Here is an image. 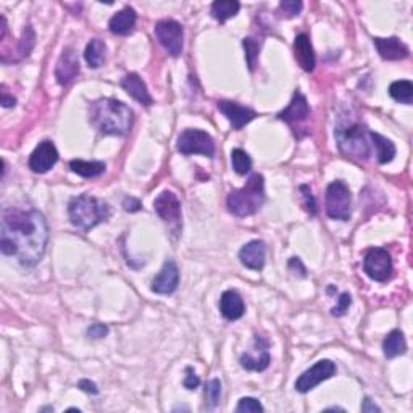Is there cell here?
Returning <instances> with one entry per match:
<instances>
[{
    "label": "cell",
    "mask_w": 413,
    "mask_h": 413,
    "mask_svg": "<svg viewBox=\"0 0 413 413\" xmlns=\"http://www.w3.org/2000/svg\"><path fill=\"white\" fill-rule=\"evenodd\" d=\"M48 242L46 216L36 209L7 206L2 211L0 249L23 266H34L44 257Z\"/></svg>",
    "instance_id": "6da1fadb"
},
{
    "label": "cell",
    "mask_w": 413,
    "mask_h": 413,
    "mask_svg": "<svg viewBox=\"0 0 413 413\" xmlns=\"http://www.w3.org/2000/svg\"><path fill=\"white\" fill-rule=\"evenodd\" d=\"M89 119L102 134L126 136L133 128L134 113L126 103L103 97L91 103Z\"/></svg>",
    "instance_id": "7a4b0ae2"
},
{
    "label": "cell",
    "mask_w": 413,
    "mask_h": 413,
    "mask_svg": "<svg viewBox=\"0 0 413 413\" xmlns=\"http://www.w3.org/2000/svg\"><path fill=\"white\" fill-rule=\"evenodd\" d=\"M110 206L103 200L92 197V195L83 194L70 200L68 216L72 225L83 230L84 232L91 231L100 223H105L110 218Z\"/></svg>",
    "instance_id": "3957f363"
},
{
    "label": "cell",
    "mask_w": 413,
    "mask_h": 413,
    "mask_svg": "<svg viewBox=\"0 0 413 413\" xmlns=\"http://www.w3.org/2000/svg\"><path fill=\"white\" fill-rule=\"evenodd\" d=\"M265 202V179L262 175H252L241 189L231 191L226 199L228 210L236 216H251L262 209Z\"/></svg>",
    "instance_id": "277c9868"
},
{
    "label": "cell",
    "mask_w": 413,
    "mask_h": 413,
    "mask_svg": "<svg viewBox=\"0 0 413 413\" xmlns=\"http://www.w3.org/2000/svg\"><path fill=\"white\" fill-rule=\"evenodd\" d=\"M339 150L342 154L355 160H368L372 155L369 148V131L362 124H349L336 129Z\"/></svg>",
    "instance_id": "5b68a950"
},
{
    "label": "cell",
    "mask_w": 413,
    "mask_h": 413,
    "mask_svg": "<svg viewBox=\"0 0 413 413\" xmlns=\"http://www.w3.org/2000/svg\"><path fill=\"white\" fill-rule=\"evenodd\" d=\"M326 215L333 220L349 221L352 215L350 189L344 181H333L326 189Z\"/></svg>",
    "instance_id": "8992f818"
},
{
    "label": "cell",
    "mask_w": 413,
    "mask_h": 413,
    "mask_svg": "<svg viewBox=\"0 0 413 413\" xmlns=\"http://www.w3.org/2000/svg\"><path fill=\"white\" fill-rule=\"evenodd\" d=\"M176 149L178 152H181L183 155H215L214 138H211L209 133L202 131V129H184V131L178 136Z\"/></svg>",
    "instance_id": "52a82bcc"
},
{
    "label": "cell",
    "mask_w": 413,
    "mask_h": 413,
    "mask_svg": "<svg viewBox=\"0 0 413 413\" xmlns=\"http://www.w3.org/2000/svg\"><path fill=\"white\" fill-rule=\"evenodd\" d=\"M155 37L171 57H179L184 46V29L175 20H162L155 25Z\"/></svg>",
    "instance_id": "ba28073f"
},
{
    "label": "cell",
    "mask_w": 413,
    "mask_h": 413,
    "mask_svg": "<svg viewBox=\"0 0 413 413\" xmlns=\"http://www.w3.org/2000/svg\"><path fill=\"white\" fill-rule=\"evenodd\" d=\"M363 271L374 281H388L393 275V258L389 252L383 247H374L368 251L363 260Z\"/></svg>",
    "instance_id": "9c48e42d"
},
{
    "label": "cell",
    "mask_w": 413,
    "mask_h": 413,
    "mask_svg": "<svg viewBox=\"0 0 413 413\" xmlns=\"http://www.w3.org/2000/svg\"><path fill=\"white\" fill-rule=\"evenodd\" d=\"M338 368H336V363L324 358V360H320L315 363L312 368H308L307 372H303L301 376L297 378L296 381V391L297 393H310V391L317 388L320 383L326 381V379L333 378Z\"/></svg>",
    "instance_id": "30bf717a"
},
{
    "label": "cell",
    "mask_w": 413,
    "mask_h": 413,
    "mask_svg": "<svg viewBox=\"0 0 413 413\" xmlns=\"http://www.w3.org/2000/svg\"><path fill=\"white\" fill-rule=\"evenodd\" d=\"M57 162H58L57 148L53 145V143H51V140H44V143H41L34 150H32L28 166L31 168V171L42 175V173H47L48 170H51Z\"/></svg>",
    "instance_id": "8fae6325"
},
{
    "label": "cell",
    "mask_w": 413,
    "mask_h": 413,
    "mask_svg": "<svg viewBox=\"0 0 413 413\" xmlns=\"http://www.w3.org/2000/svg\"><path fill=\"white\" fill-rule=\"evenodd\" d=\"M179 284V268L178 265L173 262V260H166L163 263L160 273L155 276L154 281H152V291L155 294L168 296L173 294L178 289Z\"/></svg>",
    "instance_id": "7c38bea8"
},
{
    "label": "cell",
    "mask_w": 413,
    "mask_h": 413,
    "mask_svg": "<svg viewBox=\"0 0 413 413\" xmlns=\"http://www.w3.org/2000/svg\"><path fill=\"white\" fill-rule=\"evenodd\" d=\"M154 210L165 223H179L181 220V202L175 192L163 191L154 200Z\"/></svg>",
    "instance_id": "4fadbf2b"
},
{
    "label": "cell",
    "mask_w": 413,
    "mask_h": 413,
    "mask_svg": "<svg viewBox=\"0 0 413 413\" xmlns=\"http://www.w3.org/2000/svg\"><path fill=\"white\" fill-rule=\"evenodd\" d=\"M79 73V58L73 47H67L60 55L55 67V78L58 84L67 86L76 78Z\"/></svg>",
    "instance_id": "5bb4252c"
},
{
    "label": "cell",
    "mask_w": 413,
    "mask_h": 413,
    "mask_svg": "<svg viewBox=\"0 0 413 413\" xmlns=\"http://www.w3.org/2000/svg\"><path fill=\"white\" fill-rule=\"evenodd\" d=\"M218 110L228 119H230V123L232 124V128H235L236 131L242 129L247 123H251L252 119L257 118V113H255L252 108L242 107L239 105V103L231 102V100H220Z\"/></svg>",
    "instance_id": "9a60e30c"
},
{
    "label": "cell",
    "mask_w": 413,
    "mask_h": 413,
    "mask_svg": "<svg viewBox=\"0 0 413 413\" xmlns=\"http://www.w3.org/2000/svg\"><path fill=\"white\" fill-rule=\"evenodd\" d=\"M255 350L258 352L257 357H254L251 352L241 355V367L249 369V372H263L270 365V352H268V342L262 336H255Z\"/></svg>",
    "instance_id": "2e32d148"
},
{
    "label": "cell",
    "mask_w": 413,
    "mask_h": 413,
    "mask_svg": "<svg viewBox=\"0 0 413 413\" xmlns=\"http://www.w3.org/2000/svg\"><path fill=\"white\" fill-rule=\"evenodd\" d=\"M373 44L384 60H404L410 55L409 47L399 37H373Z\"/></svg>",
    "instance_id": "e0dca14e"
},
{
    "label": "cell",
    "mask_w": 413,
    "mask_h": 413,
    "mask_svg": "<svg viewBox=\"0 0 413 413\" xmlns=\"http://www.w3.org/2000/svg\"><path fill=\"white\" fill-rule=\"evenodd\" d=\"M265 255H266V246L263 241H255L247 242L241 251H239V260L241 263L249 270L260 271L265 266Z\"/></svg>",
    "instance_id": "ac0fdd59"
},
{
    "label": "cell",
    "mask_w": 413,
    "mask_h": 413,
    "mask_svg": "<svg viewBox=\"0 0 413 413\" xmlns=\"http://www.w3.org/2000/svg\"><path fill=\"white\" fill-rule=\"evenodd\" d=\"M308 117H310L308 102L306 99V96L299 91L294 92L292 100H291L289 105H287V108H284V110L278 113V118L281 119V122H286L289 124L306 122Z\"/></svg>",
    "instance_id": "d6986e66"
},
{
    "label": "cell",
    "mask_w": 413,
    "mask_h": 413,
    "mask_svg": "<svg viewBox=\"0 0 413 413\" xmlns=\"http://www.w3.org/2000/svg\"><path fill=\"white\" fill-rule=\"evenodd\" d=\"M220 312L230 322L242 318V315L246 313V306H244L241 294L237 291L223 292L220 297Z\"/></svg>",
    "instance_id": "ffe728a7"
},
{
    "label": "cell",
    "mask_w": 413,
    "mask_h": 413,
    "mask_svg": "<svg viewBox=\"0 0 413 413\" xmlns=\"http://www.w3.org/2000/svg\"><path fill=\"white\" fill-rule=\"evenodd\" d=\"M122 88L126 91L133 99H136L139 103H143V105L145 107H150L152 103H154V99H152V96L149 94L148 86H145V83L139 74L129 73L124 76L122 81Z\"/></svg>",
    "instance_id": "44dd1931"
},
{
    "label": "cell",
    "mask_w": 413,
    "mask_h": 413,
    "mask_svg": "<svg viewBox=\"0 0 413 413\" xmlns=\"http://www.w3.org/2000/svg\"><path fill=\"white\" fill-rule=\"evenodd\" d=\"M294 57L297 60L299 67H301L303 72H313L315 70V52L312 47V42H310L307 34H299L294 41Z\"/></svg>",
    "instance_id": "7402d4cb"
},
{
    "label": "cell",
    "mask_w": 413,
    "mask_h": 413,
    "mask_svg": "<svg viewBox=\"0 0 413 413\" xmlns=\"http://www.w3.org/2000/svg\"><path fill=\"white\" fill-rule=\"evenodd\" d=\"M136 21H138V15H136L134 8L124 7L112 16L110 21H108V29H110L112 34L126 36L129 32H133Z\"/></svg>",
    "instance_id": "603a6c76"
},
{
    "label": "cell",
    "mask_w": 413,
    "mask_h": 413,
    "mask_svg": "<svg viewBox=\"0 0 413 413\" xmlns=\"http://www.w3.org/2000/svg\"><path fill=\"white\" fill-rule=\"evenodd\" d=\"M369 139H372V144L374 145V150H376L378 155V162L381 165H386V163L393 162L394 155H395V145L393 140H389L384 136L369 131Z\"/></svg>",
    "instance_id": "cb8c5ba5"
},
{
    "label": "cell",
    "mask_w": 413,
    "mask_h": 413,
    "mask_svg": "<svg viewBox=\"0 0 413 413\" xmlns=\"http://www.w3.org/2000/svg\"><path fill=\"white\" fill-rule=\"evenodd\" d=\"M383 350L384 355L388 358L404 355L407 352V341L404 338V334H402L399 329L391 331L383 342Z\"/></svg>",
    "instance_id": "d4e9b609"
},
{
    "label": "cell",
    "mask_w": 413,
    "mask_h": 413,
    "mask_svg": "<svg viewBox=\"0 0 413 413\" xmlns=\"http://www.w3.org/2000/svg\"><path fill=\"white\" fill-rule=\"evenodd\" d=\"M239 10H241V4L236 2V0H216V2L211 4L210 13L220 23H225L226 20L236 16Z\"/></svg>",
    "instance_id": "484cf974"
},
{
    "label": "cell",
    "mask_w": 413,
    "mask_h": 413,
    "mask_svg": "<svg viewBox=\"0 0 413 413\" xmlns=\"http://www.w3.org/2000/svg\"><path fill=\"white\" fill-rule=\"evenodd\" d=\"M70 168L76 175L83 178H97L105 171V163L103 162H86V160H72Z\"/></svg>",
    "instance_id": "4316f807"
},
{
    "label": "cell",
    "mask_w": 413,
    "mask_h": 413,
    "mask_svg": "<svg viewBox=\"0 0 413 413\" xmlns=\"http://www.w3.org/2000/svg\"><path fill=\"white\" fill-rule=\"evenodd\" d=\"M105 42L100 39H91V42L86 46L84 58L88 62L89 68H100L105 62Z\"/></svg>",
    "instance_id": "83f0119b"
},
{
    "label": "cell",
    "mask_w": 413,
    "mask_h": 413,
    "mask_svg": "<svg viewBox=\"0 0 413 413\" xmlns=\"http://www.w3.org/2000/svg\"><path fill=\"white\" fill-rule=\"evenodd\" d=\"M389 96L393 97L395 102L400 103H412L413 100V84L410 81H394L393 84L389 86Z\"/></svg>",
    "instance_id": "f1b7e54d"
},
{
    "label": "cell",
    "mask_w": 413,
    "mask_h": 413,
    "mask_svg": "<svg viewBox=\"0 0 413 413\" xmlns=\"http://www.w3.org/2000/svg\"><path fill=\"white\" fill-rule=\"evenodd\" d=\"M231 163L237 175H247L252 170V159L242 149H235L231 152Z\"/></svg>",
    "instance_id": "f546056e"
},
{
    "label": "cell",
    "mask_w": 413,
    "mask_h": 413,
    "mask_svg": "<svg viewBox=\"0 0 413 413\" xmlns=\"http://www.w3.org/2000/svg\"><path fill=\"white\" fill-rule=\"evenodd\" d=\"M242 46L246 48V60L249 65V70L254 72L257 68V62H258V53H260V44L258 41H255L254 37H246L242 41Z\"/></svg>",
    "instance_id": "4dcf8cb0"
},
{
    "label": "cell",
    "mask_w": 413,
    "mask_h": 413,
    "mask_svg": "<svg viewBox=\"0 0 413 413\" xmlns=\"http://www.w3.org/2000/svg\"><path fill=\"white\" fill-rule=\"evenodd\" d=\"M34 42H36L34 31H32L31 26H26V29L23 31V37H21L18 44V60L29 55L32 47H34Z\"/></svg>",
    "instance_id": "1f68e13d"
},
{
    "label": "cell",
    "mask_w": 413,
    "mask_h": 413,
    "mask_svg": "<svg viewBox=\"0 0 413 413\" xmlns=\"http://www.w3.org/2000/svg\"><path fill=\"white\" fill-rule=\"evenodd\" d=\"M205 399H206V405H209L210 409H214V407L220 404V399H221L220 379H211V381H209L205 389Z\"/></svg>",
    "instance_id": "d6a6232c"
},
{
    "label": "cell",
    "mask_w": 413,
    "mask_h": 413,
    "mask_svg": "<svg viewBox=\"0 0 413 413\" xmlns=\"http://www.w3.org/2000/svg\"><path fill=\"white\" fill-rule=\"evenodd\" d=\"M302 7L303 4L299 0H282L280 4V13L286 18H294L302 12Z\"/></svg>",
    "instance_id": "836d02e7"
},
{
    "label": "cell",
    "mask_w": 413,
    "mask_h": 413,
    "mask_svg": "<svg viewBox=\"0 0 413 413\" xmlns=\"http://www.w3.org/2000/svg\"><path fill=\"white\" fill-rule=\"evenodd\" d=\"M263 405L255 398H242L239 400L236 412H263Z\"/></svg>",
    "instance_id": "e575fe53"
},
{
    "label": "cell",
    "mask_w": 413,
    "mask_h": 413,
    "mask_svg": "<svg viewBox=\"0 0 413 413\" xmlns=\"http://www.w3.org/2000/svg\"><path fill=\"white\" fill-rule=\"evenodd\" d=\"M350 303H352L350 294H349V292H344V294L339 297V303L333 308V312H331V313H333L334 317H342V315H344L347 310H349Z\"/></svg>",
    "instance_id": "d590c367"
},
{
    "label": "cell",
    "mask_w": 413,
    "mask_h": 413,
    "mask_svg": "<svg viewBox=\"0 0 413 413\" xmlns=\"http://www.w3.org/2000/svg\"><path fill=\"white\" fill-rule=\"evenodd\" d=\"M108 334V326L103 323H94L88 328V338L91 339H102Z\"/></svg>",
    "instance_id": "8d00e7d4"
},
{
    "label": "cell",
    "mask_w": 413,
    "mask_h": 413,
    "mask_svg": "<svg viewBox=\"0 0 413 413\" xmlns=\"http://www.w3.org/2000/svg\"><path fill=\"white\" fill-rule=\"evenodd\" d=\"M301 191L303 192V197H306V206H307V210L310 211V215H315L317 214V202H315L312 189L306 186V184H302Z\"/></svg>",
    "instance_id": "74e56055"
},
{
    "label": "cell",
    "mask_w": 413,
    "mask_h": 413,
    "mask_svg": "<svg viewBox=\"0 0 413 413\" xmlns=\"http://www.w3.org/2000/svg\"><path fill=\"white\" fill-rule=\"evenodd\" d=\"M186 378H184V388L186 389H189V391H194V389H197L199 388V384H200V378L197 376V374L194 373V369L191 368V367H188L186 368Z\"/></svg>",
    "instance_id": "f35d334b"
},
{
    "label": "cell",
    "mask_w": 413,
    "mask_h": 413,
    "mask_svg": "<svg viewBox=\"0 0 413 413\" xmlns=\"http://www.w3.org/2000/svg\"><path fill=\"white\" fill-rule=\"evenodd\" d=\"M140 202L138 199H134V197H126L123 200V209L126 210V211H129V214H134V211H139L140 210Z\"/></svg>",
    "instance_id": "ab89813d"
},
{
    "label": "cell",
    "mask_w": 413,
    "mask_h": 413,
    "mask_svg": "<svg viewBox=\"0 0 413 413\" xmlns=\"http://www.w3.org/2000/svg\"><path fill=\"white\" fill-rule=\"evenodd\" d=\"M78 388L88 394H99V388H97V384L89 381V379H81V381L78 383Z\"/></svg>",
    "instance_id": "60d3db41"
},
{
    "label": "cell",
    "mask_w": 413,
    "mask_h": 413,
    "mask_svg": "<svg viewBox=\"0 0 413 413\" xmlns=\"http://www.w3.org/2000/svg\"><path fill=\"white\" fill-rule=\"evenodd\" d=\"M289 270H291V271H294V273H299L301 276H306V275H307L306 266L302 265L301 258H297V257L291 258V262H289Z\"/></svg>",
    "instance_id": "b9f144b4"
},
{
    "label": "cell",
    "mask_w": 413,
    "mask_h": 413,
    "mask_svg": "<svg viewBox=\"0 0 413 413\" xmlns=\"http://www.w3.org/2000/svg\"><path fill=\"white\" fill-rule=\"evenodd\" d=\"M362 412H365V413H369V412H381V409H379V407L376 404H373L372 399L365 398V400H363V404H362Z\"/></svg>",
    "instance_id": "7bdbcfd3"
},
{
    "label": "cell",
    "mask_w": 413,
    "mask_h": 413,
    "mask_svg": "<svg viewBox=\"0 0 413 413\" xmlns=\"http://www.w3.org/2000/svg\"><path fill=\"white\" fill-rule=\"evenodd\" d=\"M15 103H16V100H15V97H10L7 92H2V105L4 107H15Z\"/></svg>",
    "instance_id": "ee69618b"
}]
</instances>
